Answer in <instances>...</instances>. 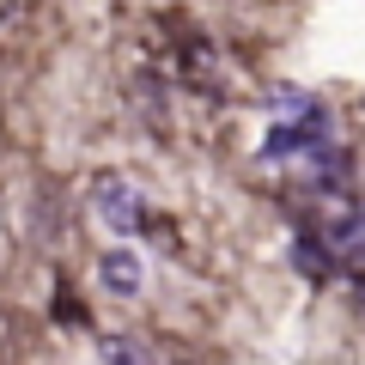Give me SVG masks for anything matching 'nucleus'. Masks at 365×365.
Wrapping results in <instances>:
<instances>
[{"label":"nucleus","mask_w":365,"mask_h":365,"mask_svg":"<svg viewBox=\"0 0 365 365\" xmlns=\"http://www.w3.org/2000/svg\"><path fill=\"white\" fill-rule=\"evenodd\" d=\"M98 213H104L116 232H140L146 201H140V189H128L122 177H104V182H98Z\"/></svg>","instance_id":"nucleus-1"},{"label":"nucleus","mask_w":365,"mask_h":365,"mask_svg":"<svg viewBox=\"0 0 365 365\" xmlns=\"http://www.w3.org/2000/svg\"><path fill=\"white\" fill-rule=\"evenodd\" d=\"M98 280H104L116 299H134V292L146 287V262L134 256V250H104V256H98Z\"/></svg>","instance_id":"nucleus-2"}]
</instances>
